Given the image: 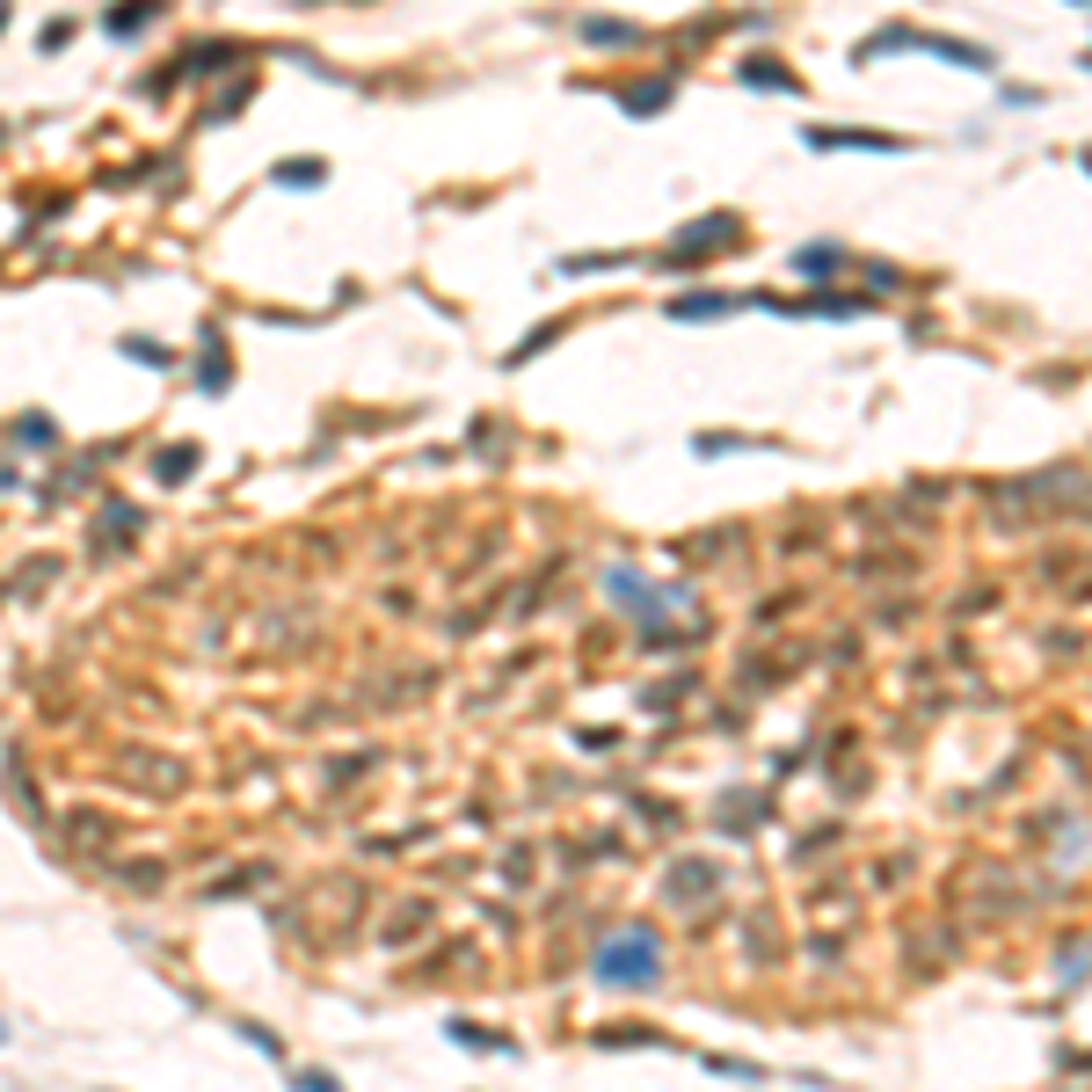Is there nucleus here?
I'll use <instances>...</instances> for the list:
<instances>
[{
	"instance_id": "f257e3e1",
	"label": "nucleus",
	"mask_w": 1092,
	"mask_h": 1092,
	"mask_svg": "<svg viewBox=\"0 0 1092 1092\" xmlns=\"http://www.w3.org/2000/svg\"><path fill=\"white\" fill-rule=\"evenodd\" d=\"M655 962H663L655 932L627 925L619 940H605V946H598V983H655Z\"/></svg>"
},
{
	"instance_id": "f03ea898",
	"label": "nucleus",
	"mask_w": 1092,
	"mask_h": 1092,
	"mask_svg": "<svg viewBox=\"0 0 1092 1092\" xmlns=\"http://www.w3.org/2000/svg\"><path fill=\"white\" fill-rule=\"evenodd\" d=\"M881 51H932V59H946V66L991 73V51L954 45V37H918V29H881V37H867V45H859V66H867V59H881Z\"/></svg>"
},
{
	"instance_id": "7ed1b4c3",
	"label": "nucleus",
	"mask_w": 1092,
	"mask_h": 1092,
	"mask_svg": "<svg viewBox=\"0 0 1092 1092\" xmlns=\"http://www.w3.org/2000/svg\"><path fill=\"white\" fill-rule=\"evenodd\" d=\"M801 139L816 146V153H824V146H852V153H903L896 131H859V124H838V131H816V124H808Z\"/></svg>"
},
{
	"instance_id": "20e7f679",
	"label": "nucleus",
	"mask_w": 1092,
	"mask_h": 1092,
	"mask_svg": "<svg viewBox=\"0 0 1092 1092\" xmlns=\"http://www.w3.org/2000/svg\"><path fill=\"white\" fill-rule=\"evenodd\" d=\"M582 45L627 51V45H641V29H633V23H612V15H582Z\"/></svg>"
},
{
	"instance_id": "39448f33",
	"label": "nucleus",
	"mask_w": 1092,
	"mask_h": 1092,
	"mask_svg": "<svg viewBox=\"0 0 1092 1092\" xmlns=\"http://www.w3.org/2000/svg\"><path fill=\"white\" fill-rule=\"evenodd\" d=\"M161 8H168V0H124V8H110L102 29H110V37H139L146 23H161Z\"/></svg>"
},
{
	"instance_id": "423d86ee",
	"label": "nucleus",
	"mask_w": 1092,
	"mask_h": 1092,
	"mask_svg": "<svg viewBox=\"0 0 1092 1092\" xmlns=\"http://www.w3.org/2000/svg\"><path fill=\"white\" fill-rule=\"evenodd\" d=\"M721 241H736V218H706V226H685V234H678V248H700V255H706V248H721Z\"/></svg>"
},
{
	"instance_id": "0eeeda50",
	"label": "nucleus",
	"mask_w": 1092,
	"mask_h": 1092,
	"mask_svg": "<svg viewBox=\"0 0 1092 1092\" xmlns=\"http://www.w3.org/2000/svg\"><path fill=\"white\" fill-rule=\"evenodd\" d=\"M619 102H627L633 117H641V110H649V117H655V110L670 102V80H641V88H619Z\"/></svg>"
},
{
	"instance_id": "6e6552de",
	"label": "nucleus",
	"mask_w": 1092,
	"mask_h": 1092,
	"mask_svg": "<svg viewBox=\"0 0 1092 1092\" xmlns=\"http://www.w3.org/2000/svg\"><path fill=\"white\" fill-rule=\"evenodd\" d=\"M321 175H328L321 161H285V168H277V183H285V190H321Z\"/></svg>"
},
{
	"instance_id": "1a4fd4ad",
	"label": "nucleus",
	"mask_w": 1092,
	"mask_h": 1092,
	"mask_svg": "<svg viewBox=\"0 0 1092 1092\" xmlns=\"http://www.w3.org/2000/svg\"><path fill=\"white\" fill-rule=\"evenodd\" d=\"M226 387V350H218V328H204V393Z\"/></svg>"
},
{
	"instance_id": "9d476101",
	"label": "nucleus",
	"mask_w": 1092,
	"mask_h": 1092,
	"mask_svg": "<svg viewBox=\"0 0 1092 1092\" xmlns=\"http://www.w3.org/2000/svg\"><path fill=\"white\" fill-rule=\"evenodd\" d=\"M743 80H751V88H794V73L773 66V59H751V66H743Z\"/></svg>"
},
{
	"instance_id": "9b49d317",
	"label": "nucleus",
	"mask_w": 1092,
	"mask_h": 1092,
	"mask_svg": "<svg viewBox=\"0 0 1092 1092\" xmlns=\"http://www.w3.org/2000/svg\"><path fill=\"white\" fill-rule=\"evenodd\" d=\"M830 263H838V248H801V269H808V277H830Z\"/></svg>"
},
{
	"instance_id": "f8f14e48",
	"label": "nucleus",
	"mask_w": 1092,
	"mask_h": 1092,
	"mask_svg": "<svg viewBox=\"0 0 1092 1092\" xmlns=\"http://www.w3.org/2000/svg\"><path fill=\"white\" fill-rule=\"evenodd\" d=\"M66 37H73V23H66V15H59V23H45V37H37V45H45V51H59V45H66Z\"/></svg>"
},
{
	"instance_id": "ddd939ff",
	"label": "nucleus",
	"mask_w": 1092,
	"mask_h": 1092,
	"mask_svg": "<svg viewBox=\"0 0 1092 1092\" xmlns=\"http://www.w3.org/2000/svg\"><path fill=\"white\" fill-rule=\"evenodd\" d=\"M0 29H8V0H0Z\"/></svg>"
},
{
	"instance_id": "4468645a",
	"label": "nucleus",
	"mask_w": 1092,
	"mask_h": 1092,
	"mask_svg": "<svg viewBox=\"0 0 1092 1092\" xmlns=\"http://www.w3.org/2000/svg\"><path fill=\"white\" fill-rule=\"evenodd\" d=\"M1085 66H1092V51H1085Z\"/></svg>"
}]
</instances>
